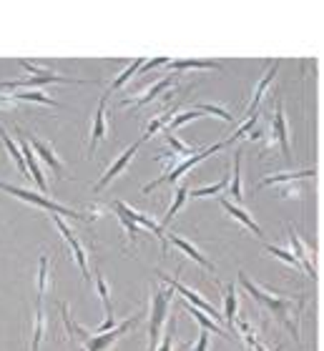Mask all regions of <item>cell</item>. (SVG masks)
I'll return each instance as SVG.
<instances>
[{
    "instance_id": "6da1fadb",
    "label": "cell",
    "mask_w": 324,
    "mask_h": 351,
    "mask_svg": "<svg viewBox=\"0 0 324 351\" xmlns=\"http://www.w3.org/2000/svg\"><path fill=\"white\" fill-rule=\"evenodd\" d=\"M239 281H242L244 289L251 293V299H257L259 304H264V306L269 308V311H272V314L277 316V319H279L289 331H292V337L299 339V334H297V316H299V311H302V304H304L302 299L272 296V293H266V289H259L257 284H251L249 276L242 274V271H239Z\"/></svg>"
},
{
    "instance_id": "7a4b0ae2",
    "label": "cell",
    "mask_w": 324,
    "mask_h": 351,
    "mask_svg": "<svg viewBox=\"0 0 324 351\" xmlns=\"http://www.w3.org/2000/svg\"><path fill=\"white\" fill-rule=\"evenodd\" d=\"M0 191H5V193H10V196L21 198V201H28V204L33 206H40L43 211H48L51 216H68V219H78V221H89L91 216L83 211H73V208H68V206H60L56 204V201H51V198L40 196V193H33V191H25V189H15V186H10V183H3L0 181Z\"/></svg>"
},
{
    "instance_id": "3957f363",
    "label": "cell",
    "mask_w": 324,
    "mask_h": 351,
    "mask_svg": "<svg viewBox=\"0 0 324 351\" xmlns=\"http://www.w3.org/2000/svg\"><path fill=\"white\" fill-rule=\"evenodd\" d=\"M227 146H229L227 141H221V143H216V146H211V148H204V151H196V154H194V156H189V158H184V161H178L176 166H171L169 173H166V176H161V178H156V181L146 183V186H143V193H151V191L159 189L161 183H176L178 178H181V176H184L189 169H194L196 163H201V161H204V158H209V156H214L216 151H221V148H227Z\"/></svg>"
},
{
    "instance_id": "277c9868",
    "label": "cell",
    "mask_w": 324,
    "mask_h": 351,
    "mask_svg": "<svg viewBox=\"0 0 324 351\" xmlns=\"http://www.w3.org/2000/svg\"><path fill=\"white\" fill-rule=\"evenodd\" d=\"M169 301H171V289L156 291L154 304H151V319H148V351L159 349V339H161V326L166 322Z\"/></svg>"
},
{
    "instance_id": "5b68a950",
    "label": "cell",
    "mask_w": 324,
    "mask_h": 351,
    "mask_svg": "<svg viewBox=\"0 0 324 351\" xmlns=\"http://www.w3.org/2000/svg\"><path fill=\"white\" fill-rule=\"evenodd\" d=\"M139 322H141V314H133L131 319H126L121 326H116V329L104 331V334H93V337L89 334V339H86V351H108L111 346L116 344L118 339L124 337L126 331L133 329Z\"/></svg>"
},
{
    "instance_id": "8992f818",
    "label": "cell",
    "mask_w": 324,
    "mask_h": 351,
    "mask_svg": "<svg viewBox=\"0 0 324 351\" xmlns=\"http://www.w3.org/2000/svg\"><path fill=\"white\" fill-rule=\"evenodd\" d=\"M159 276H161V281L163 284H169V289L171 291H178L181 293V296H184L186 301H189V304H192V306H196L199 308V311H204V314L209 316V319H216V322H221V319H224V314H221V311H216L214 306H211V304H209V301H204L199 296V293H194L192 289H189V286H184L181 284V281H178V278H171V276H166V274H161V271H159Z\"/></svg>"
},
{
    "instance_id": "52a82bcc",
    "label": "cell",
    "mask_w": 324,
    "mask_h": 351,
    "mask_svg": "<svg viewBox=\"0 0 324 351\" xmlns=\"http://www.w3.org/2000/svg\"><path fill=\"white\" fill-rule=\"evenodd\" d=\"M53 83H68V86H78V83H91V81H76V78H66V75H30L25 81H8L0 83V90H10V88H43V86H53Z\"/></svg>"
},
{
    "instance_id": "ba28073f",
    "label": "cell",
    "mask_w": 324,
    "mask_h": 351,
    "mask_svg": "<svg viewBox=\"0 0 324 351\" xmlns=\"http://www.w3.org/2000/svg\"><path fill=\"white\" fill-rule=\"evenodd\" d=\"M53 223L58 226V231L63 234V239L68 241V246H71V251H73V256H76V261H78V266H81V274H83V278L86 281H91V271H89V258H86V251H83V246H81V241L73 236V231L66 226V221L60 219V216H53Z\"/></svg>"
},
{
    "instance_id": "9c48e42d",
    "label": "cell",
    "mask_w": 324,
    "mask_h": 351,
    "mask_svg": "<svg viewBox=\"0 0 324 351\" xmlns=\"http://www.w3.org/2000/svg\"><path fill=\"white\" fill-rule=\"evenodd\" d=\"M23 133V138L28 141V146L33 148V154L38 156V158H43L48 166H51L56 173H58V178L63 176V161H60L58 156H56V151H53V146L48 143V141H40V138H36V136H30V133H25V131H21Z\"/></svg>"
},
{
    "instance_id": "30bf717a",
    "label": "cell",
    "mask_w": 324,
    "mask_h": 351,
    "mask_svg": "<svg viewBox=\"0 0 324 351\" xmlns=\"http://www.w3.org/2000/svg\"><path fill=\"white\" fill-rule=\"evenodd\" d=\"M113 206H118V208H121V211H124L126 216H128V219H131L133 223H136V226H139V228L143 226V228H148V231H154V234L159 236V239H161L163 254L169 251V241H166V234H163L161 226H159V223H156L154 219H148V216H143V213H139V211H133L131 206H126L124 201H113Z\"/></svg>"
},
{
    "instance_id": "8fae6325",
    "label": "cell",
    "mask_w": 324,
    "mask_h": 351,
    "mask_svg": "<svg viewBox=\"0 0 324 351\" xmlns=\"http://www.w3.org/2000/svg\"><path fill=\"white\" fill-rule=\"evenodd\" d=\"M139 148H141V141H136V143H133L131 148H126L124 156H118L116 163H113V166H111V169L106 171L104 178H101V181H98L96 186H93V191H104L106 186H108V183L113 181V178H118V176L124 173V171L128 169V163H131V158L136 156V151H139Z\"/></svg>"
},
{
    "instance_id": "7c38bea8",
    "label": "cell",
    "mask_w": 324,
    "mask_h": 351,
    "mask_svg": "<svg viewBox=\"0 0 324 351\" xmlns=\"http://www.w3.org/2000/svg\"><path fill=\"white\" fill-rule=\"evenodd\" d=\"M18 138H21V151H23V158H25V166H28V173L30 178L36 181V186L40 191H48V183H45V173L40 171V163H38V156L33 154V148L28 146V141L23 138L21 128H18Z\"/></svg>"
},
{
    "instance_id": "4fadbf2b",
    "label": "cell",
    "mask_w": 324,
    "mask_h": 351,
    "mask_svg": "<svg viewBox=\"0 0 324 351\" xmlns=\"http://www.w3.org/2000/svg\"><path fill=\"white\" fill-rule=\"evenodd\" d=\"M106 101H108V93L101 98L98 103V110H96V118H93V131H91V151L89 154L93 156L96 154L98 143L106 138V128H108V113H106Z\"/></svg>"
},
{
    "instance_id": "5bb4252c",
    "label": "cell",
    "mask_w": 324,
    "mask_h": 351,
    "mask_svg": "<svg viewBox=\"0 0 324 351\" xmlns=\"http://www.w3.org/2000/svg\"><path fill=\"white\" fill-rule=\"evenodd\" d=\"M174 83H176V75L171 73V75H166V78H161V81H156L151 88H146V93L139 95V98H128V101H121V106H126V108H128V106H148V103L154 101V98H159V95H161L166 88L174 86Z\"/></svg>"
},
{
    "instance_id": "9a60e30c",
    "label": "cell",
    "mask_w": 324,
    "mask_h": 351,
    "mask_svg": "<svg viewBox=\"0 0 324 351\" xmlns=\"http://www.w3.org/2000/svg\"><path fill=\"white\" fill-rule=\"evenodd\" d=\"M219 201H221V208H224V211H227L229 216H234V219L239 221L242 226H246V228L251 231V234L257 236V239H262V241H264V231H262V228H259L257 223L251 221V216H249L246 211H244L242 206H236L234 201H229V198H224V196H221Z\"/></svg>"
},
{
    "instance_id": "2e32d148",
    "label": "cell",
    "mask_w": 324,
    "mask_h": 351,
    "mask_svg": "<svg viewBox=\"0 0 324 351\" xmlns=\"http://www.w3.org/2000/svg\"><path fill=\"white\" fill-rule=\"evenodd\" d=\"M166 241L174 243V246H176L178 251H184L186 256L194 258V261H196V263H201V266H204V269H207V271H214V263L209 261V258L204 256V254H201V251L196 249V246H194L192 241H186L184 236H178V234H169V236H166Z\"/></svg>"
},
{
    "instance_id": "e0dca14e",
    "label": "cell",
    "mask_w": 324,
    "mask_h": 351,
    "mask_svg": "<svg viewBox=\"0 0 324 351\" xmlns=\"http://www.w3.org/2000/svg\"><path fill=\"white\" fill-rule=\"evenodd\" d=\"M289 241H292V256L299 261V266H302V271H307L312 278H317V266H314V261L310 258V254H307V249H304V243L299 241V236H297L294 228H289Z\"/></svg>"
},
{
    "instance_id": "ac0fdd59",
    "label": "cell",
    "mask_w": 324,
    "mask_h": 351,
    "mask_svg": "<svg viewBox=\"0 0 324 351\" xmlns=\"http://www.w3.org/2000/svg\"><path fill=\"white\" fill-rule=\"evenodd\" d=\"M274 138L279 141L281 154L289 158L292 154H289V131H287V113H284V106H277V110H274Z\"/></svg>"
},
{
    "instance_id": "d6986e66",
    "label": "cell",
    "mask_w": 324,
    "mask_h": 351,
    "mask_svg": "<svg viewBox=\"0 0 324 351\" xmlns=\"http://www.w3.org/2000/svg\"><path fill=\"white\" fill-rule=\"evenodd\" d=\"M277 68H279V60H272V66H269V71H266V75L259 81L257 90H254V98H251V106H249V116H254V113H259V103H262V95L266 93V88L272 86L274 75H277Z\"/></svg>"
},
{
    "instance_id": "ffe728a7",
    "label": "cell",
    "mask_w": 324,
    "mask_h": 351,
    "mask_svg": "<svg viewBox=\"0 0 324 351\" xmlns=\"http://www.w3.org/2000/svg\"><path fill=\"white\" fill-rule=\"evenodd\" d=\"M236 311H239V299H236V286H227V299H224V322H227V331H234L236 324Z\"/></svg>"
},
{
    "instance_id": "44dd1931",
    "label": "cell",
    "mask_w": 324,
    "mask_h": 351,
    "mask_svg": "<svg viewBox=\"0 0 324 351\" xmlns=\"http://www.w3.org/2000/svg\"><path fill=\"white\" fill-rule=\"evenodd\" d=\"M229 193H231V201L242 204V198H244V191H242V148H239L236 156H234V166H231V189H229Z\"/></svg>"
},
{
    "instance_id": "7402d4cb",
    "label": "cell",
    "mask_w": 324,
    "mask_h": 351,
    "mask_svg": "<svg viewBox=\"0 0 324 351\" xmlns=\"http://www.w3.org/2000/svg\"><path fill=\"white\" fill-rule=\"evenodd\" d=\"M317 169H307V171H292V173H277V176H266L259 181V189L262 186H274V183H287V181H297V178H314Z\"/></svg>"
},
{
    "instance_id": "603a6c76",
    "label": "cell",
    "mask_w": 324,
    "mask_h": 351,
    "mask_svg": "<svg viewBox=\"0 0 324 351\" xmlns=\"http://www.w3.org/2000/svg\"><path fill=\"white\" fill-rule=\"evenodd\" d=\"M171 73L176 75L178 71H189V68H196V71H219V63L214 60H169Z\"/></svg>"
},
{
    "instance_id": "cb8c5ba5",
    "label": "cell",
    "mask_w": 324,
    "mask_h": 351,
    "mask_svg": "<svg viewBox=\"0 0 324 351\" xmlns=\"http://www.w3.org/2000/svg\"><path fill=\"white\" fill-rule=\"evenodd\" d=\"M186 198H189V189H184V186H178V189H176V196H174V201H171V206H169V211H166L163 221L159 223V226H161V231H166V226H169L171 221L176 219V213L181 211V208H184Z\"/></svg>"
},
{
    "instance_id": "d4e9b609",
    "label": "cell",
    "mask_w": 324,
    "mask_h": 351,
    "mask_svg": "<svg viewBox=\"0 0 324 351\" xmlns=\"http://www.w3.org/2000/svg\"><path fill=\"white\" fill-rule=\"evenodd\" d=\"M0 141H3V146H5L8 156H10V158H13V163L18 166V171H21V173H28V166H25V158H23L21 148L15 146L13 138H10V136H8V133L3 131V128H0ZM28 176H30V173H28Z\"/></svg>"
},
{
    "instance_id": "484cf974",
    "label": "cell",
    "mask_w": 324,
    "mask_h": 351,
    "mask_svg": "<svg viewBox=\"0 0 324 351\" xmlns=\"http://www.w3.org/2000/svg\"><path fill=\"white\" fill-rule=\"evenodd\" d=\"M13 101H30V103H43V106H51V108H58L60 103L53 101L51 95H45L43 90H30V93H13Z\"/></svg>"
},
{
    "instance_id": "4316f807",
    "label": "cell",
    "mask_w": 324,
    "mask_h": 351,
    "mask_svg": "<svg viewBox=\"0 0 324 351\" xmlns=\"http://www.w3.org/2000/svg\"><path fill=\"white\" fill-rule=\"evenodd\" d=\"M196 118H204V113L201 110H189V113H178V116H174L169 121V125L163 128V133H174L176 128H181V125H186V123H192V121H196Z\"/></svg>"
},
{
    "instance_id": "83f0119b",
    "label": "cell",
    "mask_w": 324,
    "mask_h": 351,
    "mask_svg": "<svg viewBox=\"0 0 324 351\" xmlns=\"http://www.w3.org/2000/svg\"><path fill=\"white\" fill-rule=\"evenodd\" d=\"M186 311H189V314L194 316V319H196V322L201 324V326H204V329L207 331H219V334H224V337H231V334H229V331H221V326H216L214 322H211V319H209L207 314H204V311H199V308L196 306H192V304H186Z\"/></svg>"
},
{
    "instance_id": "f1b7e54d",
    "label": "cell",
    "mask_w": 324,
    "mask_h": 351,
    "mask_svg": "<svg viewBox=\"0 0 324 351\" xmlns=\"http://www.w3.org/2000/svg\"><path fill=\"white\" fill-rule=\"evenodd\" d=\"M141 66H143V58H136V60H133L131 66L126 68L124 73H121V75H118V78H116V81L111 83V88H108V95L113 93V90H118V88H121V86H126V83H128V78H131V75H136V73H139V71H141Z\"/></svg>"
},
{
    "instance_id": "f546056e",
    "label": "cell",
    "mask_w": 324,
    "mask_h": 351,
    "mask_svg": "<svg viewBox=\"0 0 324 351\" xmlns=\"http://www.w3.org/2000/svg\"><path fill=\"white\" fill-rule=\"evenodd\" d=\"M43 331H45V311H43V304L38 301V308H36V331H33V351L40 349V339H43Z\"/></svg>"
},
{
    "instance_id": "4dcf8cb0",
    "label": "cell",
    "mask_w": 324,
    "mask_h": 351,
    "mask_svg": "<svg viewBox=\"0 0 324 351\" xmlns=\"http://www.w3.org/2000/svg\"><path fill=\"white\" fill-rule=\"evenodd\" d=\"M171 113H174V110H166V113H163V116H156L154 121H151V123H148L146 133H143V136H141V143H143V141H148V138H151V136H154V133H159V128H166V125H169V118H171Z\"/></svg>"
},
{
    "instance_id": "1f68e13d",
    "label": "cell",
    "mask_w": 324,
    "mask_h": 351,
    "mask_svg": "<svg viewBox=\"0 0 324 351\" xmlns=\"http://www.w3.org/2000/svg\"><path fill=\"white\" fill-rule=\"evenodd\" d=\"M264 246H266V251H269V254H272V256L281 258V261H284V263H289V266H292V269H302V266H299V261H297V258L292 256V251H287V249H279V246H274V243H264Z\"/></svg>"
},
{
    "instance_id": "d6a6232c",
    "label": "cell",
    "mask_w": 324,
    "mask_h": 351,
    "mask_svg": "<svg viewBox=\"0 0 324 351\" xmlns=\"http://www.w3.org/2000/svg\"><path fill=\"white\" fill-rule=\"evenodd\" d=\"M48 256H40V274H38V301L43 304V293L48 289Z\"/></svg>"
},
{
    "instance_id": "836d02e7",
    "label": "cell",
    "mask_w": 324,
    "mask_h": 351,
    "mask_svg": "<svg viewBox=\"0 0 324 351\" xmlns=\"http://www.w3.org/2000/svg\"><path fill=\"white\" fill-rule=\"evenodd\" d=\"M227 178H221L219 183H214V186H207V189H199V191H192L189 196H194V198H207V196H216L219 191H224L227 189Z\"/></svg>"
},
{
    "instance_id": "e575fe53",
    "label": "cell",
    "mask_w": 324,
    "mask_h": 351,
    "mask_svg": "<svg viewBox=\"0 0 324 351\" xmlns=\"http://www.w3.org/2000/svg\"><path fill=\"white\" fill-rule=\"evenodd\" d=\"M111 206H113V204H111ZM113 211H116V216H118V219H121V223H124V228H126V231H128V239H131V241H136V236H139V226H136V223H133V221L128 219V216H126V213L121 211L118 206H113Z\"/></svg>"
},
{
    "instance_id": "d590c367",
    "label": "cell",
    "mask_w": 324,
    "mask_h": 351,
    "mask_svg": "<svg viewBox=\"0 0 324 351\" xmlns=\"http://www.w3.org/2000/svg\"><path fill=\"white\" fill-rule=\"evenodd\" d=\"M196 110H201L204 116L207 113H211V116H219V118H224L227 123H234V116L229 113V110H224V108H219V106H196Z\"/></svg>"
},
{
    "instance_id": "8d00e7d4",
    "label": "cell",
    "mask_w": 324,
    "mask_h": 351,
    "mask_svg": "<svg viewBox=\"0 0 324 351\" xmlns=\"http://www.w3.org/2000/svg\"><path fill=\"white\" fill-rule=\"evenodd\" d=\"M21 66L25 68L30 75H51L48 66H36V63H30V60H21Z\"/></svg>"
},
{
    "instance_id": "74e56055",
    "label": "cell",
    "mask_w": 324,
    "mask_h": 351,
    "mask_svg": "<svg viewBox=\"0 0 324 351\" xmlns=\"http://www.w3.org/2000/svg\"><path fill=\"white\" fill-rule=\"evenodd\" d=\"M174 329H176V322H171L169 331H166V337H163L161 349H156V351H174Z\"/></svg>"
},
{
    "instance_id": "f35d334b",
    "label": "cell",
    "mask_w": 324,
    "mask_h": 351,
    "mask_svg": "<svg viewBox=\"0 0 324 351\" xmlns=\"http://www.w3.org/2000/svg\"><path fill=\"white\" fill-rule=\"evenodd\" d=\"M166 63H169V58H151L141 66L139 73H148V71H154V68H159V66H166Z\"/></svg>"
},
{
    "instance_id": "ab89813d",
    "label": "cell",
    "mask_w": 324,
    "mask_h": 351,
    "mask_svg": "<svg viewBox=\"0 0 324 351\" xmlns=\"http://www.w3.org/2000/svg\"><path fill=\"white\" fill-rule=\"evenodd\" d=\"M209 349V334L207 331H201L199 341H196V346H194V351H207Z\"/></svg>"
},
{
    "instance_id": "60d3db41",
    "label": "cell",
    "mask_w": 324,
    "mask_h": 351,
    "mask_svg": "<svg viewBox=\"0 0 324 351\" xmlns=\"http://www.w3.org/2000/svg\"><path fill=\"white\" fill-rule=\"evenodd\" d=\"M3 103H13V95H0V106Z\"/></svg>"
}]
</instances>
